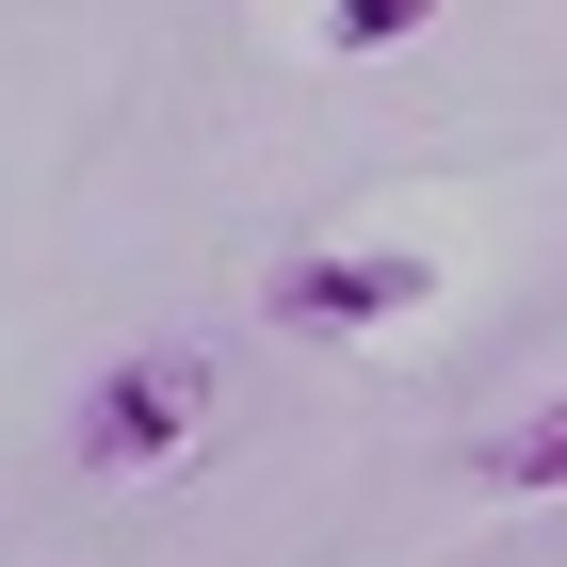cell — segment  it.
<instances>
[{"instance_id":"6da1fadb","label":"cell","mask_w":567,"mask_h":567,"mask_svg":"<svg viewBox=\"0 0 567 567\" xmlns=\"http://www.w3.org/2000/svg\"><path fill=\"white\" fill-rule=\"evenodd\" d=\"M212 437V357H114L82 390V471H178Z\"/></svg>"},{"instance_id":"7a4b0ae2","label":"cell","mask_w":567,"mask_h":567,"mask_svg":"<svg viewBox=\"0 0 567 567\" xmlns=\"http://www.w3.org/2000/svg\"><path fill=\"white\" fill-rule=\"evenodd\" d=\"M437 276L422 260H292L276 276V324H390V308H422Z\"/></svg>"},{"instance_id":"3957f363","label":"cell","mask_w":567,"mask_h":567,"mask_svg":"<svg viewBox=\"0 0 567 567\" xmlns=\"http://www.w3.org/2000/svg\"><path fill=\"white\" fill-rule=\"evenodd\" d=\"M471 471H486V486H567V405H535V422H503V437L471 454Z\"/></svg>"},{"instance_id":"277c9868","label":"cell","mask_w":567,"mask_h":567,"mask_svg":"<svg viewBox=\"0 0 567 567\" xmlns=\"http://www.w3.org/2000/svg\"><path fill=\"white\" fill-rule=\"evenodd\" d=\"M437 0H324V49H390V33H422Z\"/></svg>"}]
</instances>
